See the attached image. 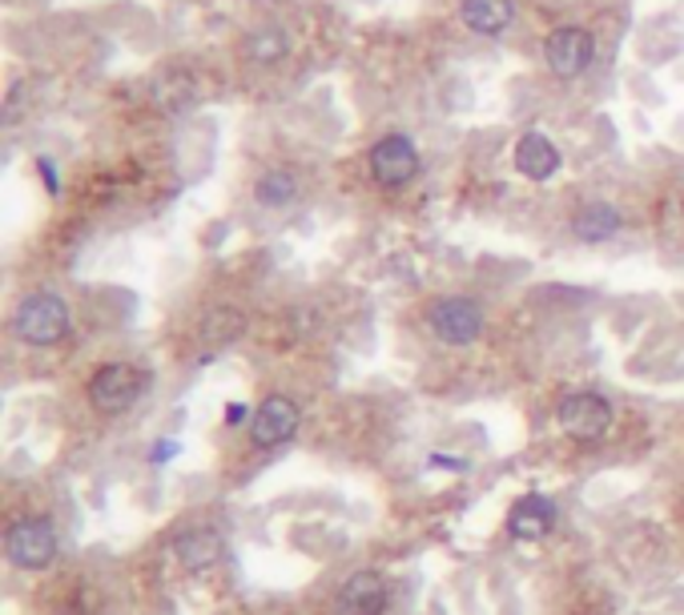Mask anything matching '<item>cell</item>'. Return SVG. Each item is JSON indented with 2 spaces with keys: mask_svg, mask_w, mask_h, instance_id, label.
<instances>
[{
  "mask_svg": "<svg viewBox=\"0 0 684 615\" xmlns=\"http://www.w3.org/2000/svg\"><path fill=\"white\" fill-rule=\"evenodd\" d=\"M69 330L73 314L65 306V298H57V294H29V298H21L16 314H12V334L29 342V347H57V342L69 338Z\"/></svg>",
  "mask_w": 684,
  "mask_h": 615,
  "instance_id": "cell-1",
  "label": "cell"
},
{
  "mask_svg": "<svg viewBox=\"0 0 684 615\" xmlns=\"http://www.w3.org/2000/svg\"><path fill=\"white\" fill-rule=\"evenodd\" d=\"M57 527L41 515H29V519L9 523L4 531V556H9L12 568L21 571H45L57 563Z\"/></svg>",
  "mask_w": 684,
  "mask_h": 615,
  "instance_id": "cell-2",
  "label": "cell"
},
{
  "mask_svg": "<svg viewBox=\"0 0 684 615\" xmlns=\"http://www.w3.org/2000/svg\"><path fill=\"white\" fill-rule=\"evenodd\" d=\"M150 386V374L130 366V362H109L89 378V403H93L101 415H121L130 410L137 398L145 395Z\"/></svg>",
  "mask_w": 684,
  "mask_h": 615,
  "instance_id": "cell-3",
  "label": "cell"
},
{
  "mask_svg": "<svg viewBox=\"0 0 684 615\" xmlns=\"http://www.w3.org/2000/svg\"><path fill=\"white\" fill-rule=\"evenodd\" d=\"M427 326L439 342L448 347H472L475 338L484 334V310L479 303L463 298V294H448V298H435L431 310H427Z\"/></svg>",
  "mask_w": 684,
  "mask_h": 615,
  "instance_id": "cell-4",
  "label": "cell"
},
{
  "mask_svg": "<svg viewBox=\"0 0 684 615\" xmlns=\"http://www.w3.org/2000/svg\"><path fill=\"white\" fill-rule=\"evenodd\" d=\"M555 422H560V430H564L567 439L600 442L613 430V403L604 395H592V391H576V395L560 398Z\"/></svg>",
  "mask_w": 684,
  "mask_h": 615,
  "instance_id": "cell-5",
  "label": "cell"
},
{
  "mask_svg": "<svg viewBox=\"0 0 684 615\" xmlns=\"http://www.w3.org/2000/svg\"><path fill=\"white\" fill-rule=\"evenodd\" d=\"M543 57H548V69L560 81H576L580 73H588L592 61H596V36L588 29H580V24H560L543 41Z\"/></svg>",
  "mask_w": 684,
  "mask_h": 615,
  "instance_id": "cell-6",
  "label": "cell"
},
{
  "mask_svg": "<svg viewBox=\"0 0 684 615\" xmlns=\"http://www.w3.org/2000/svg\"><path fill=\"white\" fill-rule=\"evenodd\" d=\"M298 422H302V410H298L295 398L271 395V398H262L258 410L250 415V439H254V447H262V451H274V447H283V442L295 439Z\"/></svg>",
  "mask_w": 684,
  "mask_h": 615,
  "instance_id": "cell-7",
  "label": "cell"
},
{
  "mask_svg": "<svg viewBox=\"0 0 684 615\" xmlns=\"http://www.w3.org/2000/svg\"><path fill=\"white\" fill-rule=\"evenodd\" d=\"M419 174V150L407 133H390V138L375 141L371 150V177L383 189H399Z\"/></svg>",
  "mask_w": 684,
  "mask_h": 615,
  "instance_id": "cell-8",
  "label": "cell"
},
{
  "mask_svg": "<svg viewBox=\"0 0 684 615\" xmlns=\"http://www.w3.org/2000/svg\"><path fill=\"white\" fill-rule=\"evenodd\" d=\"M390 587L378 571H358L334 592V612L339 615H383L387 612Z\"/></svg>",
  "mask_w": 684,
  "mask_h": 615,
  "instance_id": "cell-9",
  "label": "cell"
},
{
  "mask_svg": "<svg viewBox=\"0 0 684 615\" xmlns=\"http://www.w3.org/2000/svg\"><path fill=\"white\" fill-rule=\"evenodd\" d=\"M555 519H560V512H555V503L548 495H523L508 515V531L519 543H540V539L552 535Z\"/></svg>",
  "mask_w": 684,
  "mask_h": 615,
  "instance_id": "cell-10",
  "label": "cell"
},
{
  "mask_svg": "<svg viewBox=\"0 0 684 615\" xmlns=\"http://www.w3.org/2000/svg\"><path fill=\"white\" fill-rule=\"evenodd\" d=\"M560 165H564V157H560L552 138H543V133L531 129V133H523L516 141V169L528 182H548V177L560 174Z\"/></svg>",
  "mask_w": 684,
  "mask_h": 615,
  "instance_id": "cell-11",
  "label": "cell"
},
{
  "mask_svg": "<svg viewBox=\"0 0 684 615\" xmlns=\"http://www.w3.org/2000/svg\"><path fill=\"white\" fill-rule=\"evenodd\" d=\"M174 556L186 571H210L222 559V535L213 527H189L174 539Z\"/></svg>",
  "mask_w": 684,
  "mask_h": 615,
  "instance_id": "cell-12",
  "label": "cell"
},
{
  "mask_svg": "<svg viewBox=\"0 0 684 615\" xmlns=\"http://www.w3.org/2000/svg\"><path fill=\"white\" fill-rule=\"evenodd\" d=\"M620 226H625V218H620V209H613L608 201H588V206H580L576 218H572V233H576L580 242H592V245L616 238Z\"/></svg>",
  "mask_w": 684,
  "mask_h": 615,
  "instance_id": "cell-13",
  "label": "cell"
},
{
  "mask_svg": "<svg viewBox=\"0 0 684 615\" xmlns=\"http://www.w3.org/2000/svg\"><path fill=\"white\" fill-rule=\"evenodd\" d=\"M511 12L516 4L511 0H460V17L463 24L479 36H499L511 24Z\"/></svg>",
  "mask_w": 684,
  "mask_h": 615,
  "instance_id": "cell-14",
  "label": "cell"
},
{
  "mask_svg": "<svg viewBox=\"0 0 684 615\" xmlns=\"http://www.w3.org/2000/svg\"><path fill=\"white\" fill-rule=\"evenodd\" d=\"M242 53H246V61H254V65H274V61H283L286 53H290V33L278 29V24H262V29H254V33L242 41Z\"/></svg>",
  "mask_w": 684,
  "mask_h": 615,
  "instance_id": "cell-15",
  "label": "cell"
},
{
  "mask_svg": "<svg viewBox=\"0 0 684 615\" xmlns=\"http://www.w3.org/2000/svg\"><path fill=\"white\" fill-rule=\"evenodd\" d=\"M254 198L262 201L266 209H283L298 198V182L295 174H286V169H266L258 177V186H254Z\"/></svg>",
  "mask_w": 684,
  "mask_h": 615,
  "instance_id": "cell-16",
  "label": "cell"
},
{
  "mask_svg": "<svg viewBox=\"0 0 684 615\" xmlns=\"http://www.w3.org/2000/svg\"><path fill=\"white\" fill-rule=\"evenodd\" d=\"M242 334V314L238 310H213L206 322H201V338L210 342V347H225V342H234Z\"/></svg>",
  "mask_w": 684,
  "mask_h": 615,
  "instance_id": "cell-17",
  "label": "cell"
},
{
  "mask_svg": "<svg viewBox=\"0 0 684 615\" xmlns=\"http://www.w3.org/2000/svg\"><path fill=\"white\" fill-rule=\"evenodd\" d=\"M36 174H41V182H45L48 194H57L60 182H57V165L48 162V157H36Z\"/></svg>",
  "mask_w": 684,
  "mask_h": 615,
  "instance_id": "cell-18",
  "label": "cell"
},
{
  "mask_svg": "<svg viewBox=\"0 0 684 615\" xmlns=\"http://www.w3.org/2000/svg\"><path fill=\"white\" fill-rule=\"evenodd\" d=\"M177 454V442H157V451L150 454V459H154V463H166V459H174Z\"/></svg>",
  "mask_w": 684,
  "mask_h": 615,
  "instance_id": "cell-19",
  "label": "cell"
},
{
  "mask_svg": "<svg viewBox=\"0 0 684 615\" xmlns=\"http://www.w3.org/2000/svg\"><path fill=\"white\" fill-rule=\"evenodd\" d=\"M225 422H230V427L246 422V407H242V403H230V407H225Z\"/></svg>",
  "mask_w": 684,
  "mask_h": 615,
  "instance_id": "cell-20",
  "label": "cell"
},
{
  "mask_svg": "<svg viewBox=\"0 0 684 615\" xmlns=\"http://www.w3.org/2000/svg\"><path fill=\"white\" fill-rule=\"evenodd\" d=\"M431 463H435V466H451V471H463V466H467L463 459H443V454H435Z\"/></svg>",
  "mask_w": 684,
  "mask_h": 615,
  "instance_id": "cell-21",
  "label": "cell"
}]
</instances>
